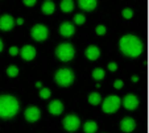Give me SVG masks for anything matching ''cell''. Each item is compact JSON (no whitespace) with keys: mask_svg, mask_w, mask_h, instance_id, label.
Segmentation results:
<instances>
[{"mask_svg":"<svg viewBox=\"0 0 149 133\" xmlns=\"http://www.w3.org/2000/svg\"><path fill=\"white\" fill-rule=\"evenodd\" d=\"M119 50L127 58H137L144 51V44L135 34H124L119 40Z\"/></svg>","mask_w":149,"mask_h":133,"instance_id":"6da1fadb","label":"cell"},{"mask_svg":"<svg viewBox=\"0 0 149 133\" xmlns=\"http://www.w3.org/2000/svg\"><path fill=\"white\" fill-rule=\"evenodd\" d=\"M20 111V103L12 95H0V119H13Z\"/></svg>","mask_w":149,"mask_h":133,"instance_id":"7a4b0ae2","label":"cell"},{"mask_svg":"<svg viewBox=\"0 0 149 133\" xmlns=\"http://www.w3.org/2000/svg\"><path fill=\"white\" fill-rule=\"evenodd\" d=\"M75 80V74L70 67H62L58 69L54 74V82L59 87H70Z\"/></svg>","mask_w":149,"mask_h":133,"instance_id":"3957f363","label":"cell"},{"mask_svg":"<svg viewBox=\"0 0 149 133\" xmlns=\"http://www.w3.org/2000/svg\"><path fill=\"white\" fill-rule=\"evenodd\" d=\"M54 54H56L57 60L61 62H70L75 57V48L70 42H62L56 48Z\"/></svg>","mask_w":149,"mask_h":133,"instance_id":"277c9868","label":"cell"},{"mask_svg":"<svg viewBox=\"0 0 149 133\" xmlns=\"http://www.w3.org/2000/svg\"><path fill=\"white\" fill-rule=\"evenodd\" d=\"M121 107V98L118 95H108L102 102V111L106 115H113Z\"/></svg>","mask_w":149,"mask_h":133,"instance_id":"5b68a950","label":"cell"},{"mask_svg":"<svg viewBox=\"0 0 149 133\" xmlns=\"http://www.w3.org/2000/svg\"><path fill=\"white\" fill-rule=\"evenodd\" d=\"M62 127L66 132L69 133H74L81 128V119H79L77 115L70 113V115H66L62 120Z\"/></svg>","mask_w":149,"mask_h":133,"instance_id":"8992f818","label":"cell"},{"mask_svg":"<svg viewBox=\"0 0 149 133\" xmlns=\"http://www.w3.org/2000/svg\"><path fill=\"white\" fill-rule=\"evenodd\" d=\"M31 37L36 42H44L49 37V29L44 24H36L31 29Z\"/></svg>","mask_w":149,"mask_h":133,"instance_id":"52a82bcc","label":"cell"},{"mask_svg":"<svg viewBox=\"0 0 149 133\" xmlns=\"http://www.w3.org/2000/svg\"><path fill=\"white\" fill-rule=\"evenodd\" d=\"M140 100L136 96L135 94H127L125 96L121 99V107H124V109L127 111H135L137 109Z\"/></svg>","mask_w":149,"mask_h":133,"instance_id":"ba28073f","label":"cell"},{"mask_svg":"<svg viewBox=\"0 0 149 133\" xmlns=\"http://www.w3.org/2000/svg\"><path fill=\"white\" fill-rule=\"evenodd\" d=\"M24 119L28 123H37L41 119V109L37 105H29L24 111Z\"/></svg>","mask_w":149,"mask_h":133,"instance_id":"9c48e42d","label":"cell"},{"mask_svg":"<svg viewBox=\"0 0 149 133\" xmlns=\"http://www.w3.org/2000/svg\"><path fill=\"white\" fill-rule=\"evenodd\" d=\"M20 55H21V58H23L24 61L31 62V61H33L34 58H36L37 50H36V48H34L33 45L26 44V45H24L23 48H21V50H20Z\"/></svg>","mask_w":149,"mask_h":133,"instance_id":"30bf717a","label":"cell"},{"mask_svg":"<svg viewBox=\"0 0 149 133\" xmlns=\"http://www.w3.org/2000/svg\"><path fill=\"white\" fill-rule=\"evenodd\" d=\"M16 25V20L13 19V16L11 15H3L0 16V30L3 32H9L15 28Z\"/></svg>","mask_w":149,"mask_h":133,"instance_id":"8fae6325","label":"cell"},{"mask_svg":"<svg viewBox=\"0 0 149 133\" xmlns=\"http://www.w3.org/2000/svg\"><path fill=\"white\" fill-rule=\"evenodd\" d=\"M58 32L62 37L65 38H70L75 34V26H74V23H70V21H63V23L59 25Z\"/></svg>","mask_w":149,"mask_h":133,"instance_id":"7c38bea8","label":"cell"},{"mask_svg":"<svg viewBox=\"0 0 149 133\" xmlns=\"http://www.w3.org/2000/svg\"><path fill=\"white\" fill-rule=\"evenodd\" d=\"M136 120L131 116H125L120 121V130L123 133H132L136 129Z\"/></svg>","mask_w":149,"mask_h":133,"instance_id":"4fadbf2b","label":"cell"},{"mask_svg":"<svg viewBox=\"0 0 149 133\" xmlns=\"http://www.w3.org/2000/svg\"><path fill=\"white\" fill-rule=\"evenodd\" d=\"M63 109H65V105H63V103L58 99L52 100V102L48 104V111L50 115H53V116H59V115H62V113H63Z\"/></svg>","mask_w":149,"mask_h":133,"instance_id":"5bb4252c","label":"cell"},{"mask_svg":"<svg viewBox=\"0 0 149 133\" xmlns=\"http://www.w3.org/2000/svg\"><path fill=\"white\" fill-rule=\"evenodd\" d=\"M84 55L88 61H98L100 57V49L96 45H88L84 50Z\"/></svg>","mask_w":149,"mask_h":133,"instance_id":"9a60e30c","label":"cell"},{"mask_svg":"<svg viewBox=\"0 0 149 133\" xmlns=\"http://www.w3.org/2000/svg\"><path fill=\"white\" fill-rule=\"evenodd\" d=\"M96 6H98L96 0H79L78 1V7L84 12H93Z\"/></svg>","mask_w":149,"mask_h":133,"instance_id":"2e32d148","label":"cell"},{"mask_svg":"<svg viewBox=\"0 0 149 133\" xmlns=\"http://www.w3.org/2000/svg\"><path fill=\"white\" fill-rule=\"evenodd\" d=\"M41 12L44 15H46V16L53 15L54 12H56V4H54V1H52V0H45L41 6Z\"/></svg>","mask_w":149,"mask_h":133,"instance_id":"e0dca14e","label":"cell"},{"mask_svg":"<svg viewBox=\"0 0 149 133\" xmlns=\"http://www.w3.org/2000/svg\"><path fill=\"white\" fill-rule=\"evenodd\" d=\"M74 1L71 0H62L61 3H59V8L63 13H71L74 11Z\"/></svg>","mask_w":149,"mask_h":133,"instance_id":"ac0fdd59","label":"cell"},{"mask_svg":"<svg viewBox=\"0 0 149 133\" xmlns=\"http://www.w3.org/2000/svg\"><path fill=\"white\" fill-rule=\"evenodd\" d=\"M87 100H88V103H90L91 105H95V107H96V105L102 104V102H103V98H102V95L99 92L94 91V92H91L90 95H88Z\"/></svg>","mask_w":149,"mask_h":133,"instance_id":"d6986e66","label":"cell"},{"mask_svg":"<svg viewBox=\"0 0 149 133\" xmlns=\"http://www.w3.org/2000/svg\"><path fill=\"white\" fill-rule=\"evenodd\" d=\"M83 132L84 133H96L98 132V124L94 120H87L83 124Z\"/></svg>","mask_w":149,"mask_h":133,"instance_id":"ffe728a7","label":"cell"},{"mask_svg":"<svg viewBox=\"0 0 149 133\" xmlns=\"http://www.w3.org/2000/svg\"><path fill=\"white\" fill-rule=\"evenodd\" d=\"M91 77H93L94 80L100 82V80L104 79V77H106V71H104V69H102V67H96V69H94V70H93Z\"/></svg>","mask_w":149,"mask_h":133,"instance_id":"44dd1931","label":"cell"},{"mask_svg":"<svg viewBox=\"0 0 149 133\" xmlns=\"http://www.w3.org/2000/svg\"><path fill=\"white\" fill-rule=\"evenodd\" d=\"M38 96L41 98L42 100H48V99H50V96H52V91H50V88H48V87H42L41 90L38 91Z\"/></svg>","mask_w":149,"mask_h":133,"instance_id":"7402d4cb","label":"cell"},{"mask_svg":"<svg viewBox=\"0 0 149 133\" xmlns=\"http://www.w3.org/2000/svg\"><path fill=\"white\" fill-rule=\"evenodd\" d=\"M7 75L9 78H16L19 75V67L16 65H9L7 67Z\"/></svg>","mask_w":149,"mask_h":133,"instance_id":"603a6c76","label":"cell"},{"mask_svg":"<svg viewBox=\"0 0 149 133\" xmlns=\"http://www.w3.org/2000/svg\"><path fill=\"white\" fill-rule=\"evenodd\" d=\"M84 23H86V16L83 13L74 15V25H83Z\"/></svg>","mask_w":149,"mask_h":133,"instance_id":"cb8c5ba5","label":"cell"},{"mask_svg":"<svg viewBox=\"0 0 149 133\" xmlns=\"http://www.w3.org/2000/svg\"><path fill=\"white\" fill-rule=\"evenodd\" d=\"M121 16H123V19H125V20H131L133 17V9L132 8H124L123 11H121Z\"/></svg>","mask_w":149,"mask_h":133,"instance_id":"d4e9b609","label":"cell"},{"mask_svg":"<svg viewBox=\"0 0 149 133\" xmlns=\"http://www.w3.org/2000/svg\"><path fill=\"white\" fill-rule=\"evenodd\" d=\"M95 33L98 34V36H106V33H107V28L103 25V24H99L98 26L95 28Z\"/></svg>","mask_w":149,"mask_h":133,"instance_id":"484cf974","label":"cell"},{"mask_svg":"<svg viewBox=\"0 0 149 133\" xmlns=\"http://www.w3.org/2000/svg\"><path fill=\"white\" fill-rule=\"evenodd\" d=\"M19 54H20V49L17 48V46H11V48H9V55L16 57V55H19Z\"/></svg>","mask_w":149,"mask_h":133,"instance_id":"4316f807","label":"cell"},{"mask_svg":"<svg viewBox=\"0 0 149 133\" xmlns=\"http://www.w3.org/2000/svg\"><path fill=\"white\" fill-rule=\"evenodd\" d=\"M123 87H124V82L121 79H116L115 82H113V88H115V90H121Z\"/></svg>","mask_w":149,"mask_h":133,"instance_id":"83f0119b","label":"cell"},{"mask_svg":"<svg viewBox=\"0 0 149 133\" xmlns=\"http://www.w3.org/2000/svg\"><path fill=\"white\" fill-rule=\"evenodd\" d=\"M107 69L111 71V73H115V71L118 70V63L116 62H110L108 63V66H107Z\"/></svg>","mask_w":149,"mask_h":133,"instance_id":"f1b7e54d","label":"cell"},{"mask_svg":"<svg viewBox=\"0 0 149 133\" xmlns=\"http://www.w3.org/2000/svg\"><path fill=\"white\" fill-rule=\"evenodd\" d=\"M23 3L25 4L26 7H33V6H36L37 1H36V0H24Z\"/></svg>","mask_w":149,"mask_h":133,"instance_id":"f546056e","label":"cell"},{"mask_svg":"<svg viewBox=\"0 0 149 133\" xmlns=\"http://www.w3.org/2000/svg\"><path fill=\"white\" fill-rule=\"evenodd\" d=\"M23 24H24V19H23V17L16 19V25H23Z\"/></svg>","mask_w":149,"mask_h":133,"instance_id":"4dcf8cb0","label":"cell"},{"mask_svg":"<svg viewBox=\"0 0 149 133\" xmlns=\"http://www.w3.org/2000/svg\"><path fill=\"white\" fill-rule=\"evenodd\" d=\"M131 79H132V82H133V83H137L140 78H139V75H132V78H131Z\"/></svg>","mask_w":149,"mask_h":133,"instance_id":"1f68e13d","label":"cell"},{"mask_svg":"<svg viewBox=\"0 0 149 133\" xmlns=\"http://www.w3.org/2000/svg\"><path fill=\"white\" fill-rule=\"evenodd\" d=\"M3 49H4V44H3V41H1V38H0V53L3 51Z\"/></svg>","mask_w":149,"mask_h":133,"instance_id":"d6a6232c","label":"cell"},{"mask_svg":"<svg viewBox=\"0 0 149 133\" xmlns=\"http://www.w3.org/2000/svg\"><path fill=\"white\" fill-rule=\"evenodd\" d=\"M36 87L41 90V88H42V85H41V83H40V82H37V83H36Z\"/></svg>","mask_w":149,"mask_h":133,"instance_id":"836d02e7","label":"cell"}]
</instances>
